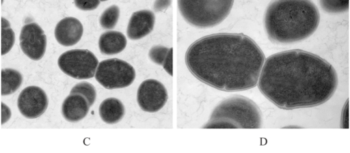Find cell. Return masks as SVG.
<instances>
[{
    "instance_id": "6da1fadb",
    "label": "cell",
    "mask_w": 350,
    "mask_h": 153,
    "mask_svg": "<svg viewBox=\"0 0 350 153\" xmlns=\"http://www.w3.org/2000/svg\"><path fill=\"white\" fill-rule=\"evenodd\" d=\"M258 83L269 100L289 110L324 104L334 94L338 78L332 64L321 57L293 49L267 58Z\"/></svg>"
},
{
    "instance_id": "7a4b0ae2",
    "label": "cell",
    "mask_w": 350,
    "mask_h": 153,
    "mask_svg": "<svg viewBox=\"0 0 350 153\" xmlns=\"http://www.w3.org/2000/svg\"><path fill=\"white\" fill-rule=\"evenodd\" d=\"M265 61L263 51L252 38L234 33L202 37L185 55L189 71L198 79L226 92L256 87Z\"/></svg>"
},
{
    "instance_id": "3957f363",
    "label": "cell",
    "mask_w": 350,
    "mask_h": 153,
    "mask_svg": "<svg viewBox=\"0 0 350 153\" xmlns=\"http://www.w3.org/2000/svg\"><path fill=\"white\" fill-rule=\"evenodd\" d=\"M319 22V9L310 1H271L265 14L267 36L278 44H290L309 38Z\"/></svg>"
},
{
    "instance_id": "277c9868",
    "label": "cell",
    "mask_w": 350,
    "mask_h": 153,
    "mask_svg": "<svg viewBox=\"0 0 350 153\" xmlns=\"http://www.w3.org/2000/svg\"><path fill=\"white\" fill-rule=\"evenodd\" d=\"M262 113L258 105L243 96L223 100L213 110L206 128H259Z\"/></svg>"
},
{
    "instance_id": "5b68a950",
    "label": "cell",
    "mask_w": 350,
    "mask_h": 153,
    "mask_svg": "<svg viewBox=\"0 0 350 153\" xmlns=\"http://www.w3.org/2000/svg\"><path fill=\"white\" fill-rule=\"evenodd\" d=\"M234 1H178L180 12L189 24L200 28L214 27L224 21L231 12Z\"/></svg>"
},
{
    "instance_id": "8992f818",
    "label": "cell",
    "mask_w": 350,
    "mask_h": 153,
    "mask_svg": "<svg viewBox=\"0 0 350 153\" xmlns=\"http://www.w3.org/2000/svg\"><path fill=\"white\" fill-rule=\"evenodd\" d=\"M95 77L107 89L124 88L133 83L136 72L127 61L111 58L103 60L98 64Z\"/></svg>"
},
{
    "instance_id": "52a82bcc",
    "label": "cell",
    "mask_w": 350,
    "mask_h": 153,
    "mask_svg": "<svg viewBox=\"0 0 350 153\" xmlns=\"http://www.w3.org/2000/svg\"><path fill=\"white\" fill-rule=\"evenodd\" d=\"M99 64L96 56L88 49H74L64 53L58 59L60 69L77 79L93 78Z\"/></svg>"
},
{
    "instance_id": "ba28073f",
    "label": "cell",
    "mask_w": 350,
    "mask_h": 153,
    "mask_svg": "<svg viewBox=\"0 0 350 153\" xmlns=\"http://www.w3.org/2000/svg\"><path fill=\"white\" fill-rule=\"evenodd\" d=\"M137 98L142 110L154 113L165 106L168 100V93L162 83L150 79L142 82L139 87Z\"/></svg>"
},
{
    "instance_id": "9c48e42d",
    "label": "cell",
    "mask_w": 350,
    "mask_h": 153,
    "mask_svg": "<svg viewBox=\"0 0 350 153\" xmlns=\"http://www.w3.org/2000/svg\"><path fill=\"white\" fill-rule=\"evenodd\" d=\"M20 40L23 51L31 59L40 60L45 55L47 36L38 24L25 25L22 29Z\"/></svg>"
},
{
    "instance_id": "30bf717a",
    "label": "cell",
    "mask_w": 350,
    "mask_h": 153,
    "mask_svg": "<svg viewBox=\"0 0 350 153\" xmlns=\"http://www.w3.org/2000/svg\"><path fill=\"white\" fill-rule=\"evenodd\" d=\"M49 98L44 89L38 86L24 89L18 100L21 113L26 117L34 119L44 113L49 106Z\"/></svg>"
},
{
    "instance_id": "8fae6325",
    "label": "cell",
    "mask_w": 350,
    "mask_h": 153,
    "mask_svg": "<svg viewBox=\"0 0 350 153\" xmlns=\"http://www.w3.org/2000/svg\"><path fill=\"white\" fill-rule=\"evenodd\" d=\"M84 28L81 22L75 17H66L57 25L55 35L59 44L70 46L77 44L83 35Z\"/></svg>"
},
{
    "instance_id": "7c38bea8",
    "label": "cell",
    "mask_w": 350,
    "mask_h": 153,
    "mask_svg": "<svg viewBox=\"0 0 350 153\" xmlns=\"http://www.w3.org/2000/svg\"><path fill=\"white\" fill-rule=\"evenodd\" d=\"M155 24V15L149 10L135 12L129 20L127 35L131 40H139L151 33Z\"/></svg>"
},
{
    "instance_id": "4fadbf2b",
    "label": "cell",
    "mask_w": 350,
    "mask_h": 153,
    "mask_svg": "<svg viewBox=\"0 0 350 153\" xmlns=\"http://www.w3.org/2000/svg\"><path fill=\"white\" fill-rule=\"evenodd\" d=\"M90 108V104L84 96L79 94H70L64 101L62 113L66 120L77 122L87 116Z\"/></svg>"
},
{
    "instance_id": "5bb4252c",
    "label": "cell",
    "mask_w": 350,
    "mask_h": 153,
    "mask_svg": "<svg viewBox=\"0 0 350 153\" xmlns=\"http://www.w3.org/2000/svg\"><path fill=\"white\" fill-rule=\"evenodd\" d=\"M98 44L103 54L111 55L118 54L125 49L127 39L120 31H109L100 36Z\"/></svg>"
},
{
    "instance_id": "9a60e30c",
    "label": "cell",
    "mask_w": 350,
    "mask_h": 153,
    "mask_svg": "<svg viewBox=\"0 0 350 153\" xmlns=\"http://www.w3.org/2000/svg\"><path fill=\"white\" fill-rule=\"evenodd\" d=\"M99 113L105 122L110 124H116L124 117L125 107L118 98H109L100 104Z\"/></svg>"
},
{
    "instance_id": "2e32d148",
    "label": "cell",
    "mask_w": 350,
    "mask_h": 153,
    "mask_svg": "<svg viewBox=\"0 0 350 153\" xmlns=\"http://www.w3.org/2000/svg\"><path fill=\"white\" fill-rule=\"evenodd\" d=\"M23 82L22 74L13 68L2 70V95L7 96L15 93Z\"/></svg>"
},
{
    "instance_id": "e0dca14e",
    "label": "cell",
    "mask_w": 350,
    "mask_h": 153,
    "mask_svg": "<svg viewBox=\"0 0 350 153\" xmlns=\"http://www.w3.org/2000/svg\"><path fill=\"white\" fill-rule=\"evenodd\" d=\"M2 54L8 53L16 42V34L8 20L2 18Z\"/></svg>"
},
{
    "instance_id": "ac0fdd59",
    "label": "cell",
    "mask_w": 350,
    "mask_h": 153,
    "mask_svg": "<svg viewBox=\"0 0 350 153\" xmlns=\"http://www.w3.org/2000/svg\"><path fill=\"white\" fill-rule=\"evenodd\" d=\"M120 10L116 5H113L106 9L100 18V23L103 29H113L120 18Z\"/></svg>"
},
{
    "instance_id": "d6986e66",
    "label": "cell",
    "mask_w": 350,
    "mask_h": 153,
    "mask_svg": "<svg viewBox=\"0 0 350 153\" xmlns=\"http://www.w3.org/2000/svg\"><path fill=\"white\" fill-rule=\"evenodd\" d=\"M70 94H79L84 96L92 107L97 97L95 87L88 82H82L76 85L71 90Z\"/></svg>"
},
{
    "instance_id": "ffe728a7",
    "label": "cell",
    "mask_w": 350,
    "mask_h": 153,
    "mask_svg": "<svg viewBox=\"0 0 350 153\" xmlns=\"http://www.w3.org/2000/svg\"><path fill=\"white\" fill-rule=\"evenodd\" d=\"M319 3L322 9L328 13H340L349 9V1L321 0Z\"/></svg>"
},
{
    "instance_id": "44dd1931",
    "label": "cell",
    "mask_w": 350,
    "mask_h": 153,
    "mask_svg": "<svg viewBox=\"0 0 350 153\" xmlns=\"http://www.w3.org/2000/svg\"><path fill=\"white\" fill-rule=\"evenodd\" d=\"M170 48L161 45L154 46L149 51V57L154 63L163 66Z\"/></svg>"
},
{
    "instance_id": "7402d4cb",
    "label": "cell",
    "mask_w": 350,
    "mask_h": 153,
    "mask_svg": "<svg viewBox=\"0 0 350 153\" xmlns=\"http://www.w3.org/2000/svg\"><path fill=\"white\" fill-rule=\"evenodd\" d=\"M77 7L83 10H92L98 7L100 1H75Z\"/></svg>"
},
{
    "instance_id": "603a6c76",
    "label": "cell",
    "mask_w": 350,
    "mask_h": 153,
    "mask_svg": "<svg viewBox=\"0 0 350 153\" xmlns=\"http://www.w3.org/2000/svg\"><path fill=\"white\" fill-rule=\"evenodd\" d=\"M165 70L171 75L173 76V48H170L167 57L163 65Z\"/></svg>"
},
{
    "instance_id": "cb8c5ba5",
    "label": "cell",
    "mask_w": 350,
    "mask_h": 153,
    "mask_svg": "<svg viewBox=\"0 0 350 153\" xmlns=\"http://www.w3.org/2000/svg\"><path fill=\"white\" fill-rule=\"evenodd\" d=\"M349 100H347L346 105H345L342 115H341V127L345 128H349Z\"/></svg>"
},
{
    "instance_id": "d4e9b609",
    "label": "cell",
    "mask_w": 350,
    "mask_h": 153,
    "mask_svg": "<svg viewBox=\"0 0 350 153\" xmlns=\"http://www.w3.org/2000/svg\"><path fill=\"white\" fill-rule=\"evenodd\" d=\"M12 117V111L10 108L4 102L2 103V124H4L8 122Z\"/></svg>"
},
{
    "instance_id": "484cf974",
    "label": "cell",
    "mask_w": 350,
    "mask_h": 153,
    "mask_svg": "<svg viewBox=\"0 0 350 153\" xmlns=\"http://www.w3.org/2000/svg\"><path fill=\"white\" fill-rule=\"evenodd\" d=\"M171 4V1H156L154 3V10L157 12H160L163 9L167 8Z\"/></svg>"
}]
</instances>
